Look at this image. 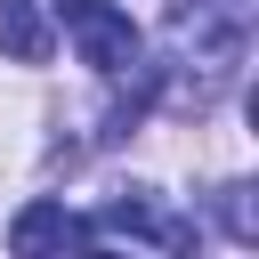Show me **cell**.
<instances>
[{
    "instance_id": "277c9868",
    "label": "cell",
    "mask_w": 259,
    "mask_h": 259,
    "mask_svg": "<svg viewBox=\"0 0 259 259\" xmlns=\"http://www.w3.org/2000/svg\"><path fill=\"white\" fill-rule=\"evenodd\" d=\"M0 49L16 65H49V0H0Z\"/></svg>"
},
{
    "instance_id": "6da1fadb",
    "label": "cell",
    "mask_w": 259,
    "mask_h": 259,
    "mask_svg": "<svg viewBox=\"0 0 259 259\" xmlns=\"http://www.w3.org/2000/svg\"><path fill=\"white\" fill-rule=\"evenodd\" d=\"M170 40H178V57L202 65V81H227L243 65V40H251V0H178Z\"/></svg>"
},
{
    "instance_id": "7a4b0ae2",
    "label": "cell",
    "mask_w": 259,
    "mask_h": 259,
    "mask_svg": "<svg viewBox=\"0 0 259 259\" xmlns=\"http://www.w3.org/2000/svg\"><path fill=\"white\" fill-rule=\"evenodd\" d=\"M57 16H65V32H73V49H81V65L89 73H105V81H121V73H138V24L113 8V0H49Z\"/></svg>"
},
{
    "instance_id": "3957f363",
    "label": "cell",
    "mask_w": 259,
    "mask_h": 259,
    "mask_svg": "<svg viewBox=\"0 0 259 259\" xmlns=\"http://www.w3.org/2000/svg\"><path fill=\"white\" fill-rule=\"evenodd\" d=\"M8 243H16V251H65V243H97V235H89V219H73L65 202H24L16 227H8Z\"/></svg>"
},
{
    "instance_id": "5b68a950",
    "label": "cell",
    "mask_w": 259,
    "mask_h": 259,
    "mask_svg": "<svg viewBox=\"0 0 259 259\" xmlns=\"http://www.w3.org/2000/svg\"><path fill=\"white\" fill-rule=\"evenodd\" d=\"M219 210H227V235H235V243H259V210H251V186H219Z\"/></svg>"
}]
</instances>
